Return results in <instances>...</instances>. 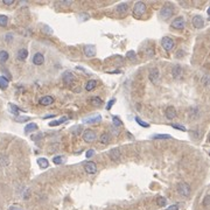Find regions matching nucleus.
Returning <instances> with one entry per match:
<instances>
[{
	"label": "nucleus",
	"instance_id": "obj_1",
	"mask_svg": "<svg viewBox=\"0 0 210 210\" xmlns=\"http://www.w3.org/2000/svg\"><path fill=\"white\" fill-rule=\"evenodd\" d=\"M190 190H191L190 186L187 182H180L178 184V191H179V194L182 195V196H184V197H189Z\"/></svg>",
	"mask_w": 210,
	"mask_h": 210
},
{
	"label": "nucleus",
	"instance_id": "obj_2",
	"mask_svg": "<svg viewBox=\"0 0 210 210\" xmlns=\"http://www.w3.org/2000/svg\"><path fill=\"white\" fill-rule=\"evenodd\" d=\"M161 44H162V47H163V49L166 50V52H172L173 49H174V47H175V43H174V41L171 39V37H163L162 40H161Z\"/></svg>",
	"mask_w": 210,
	"mask_h": 210
},
{
	"label": "nucleus",
	"instance_id": "obj_3",
	"mask_svg": "<svg viewBox=\"0 0 210 210\" xmlns=\"http://www.w3.org/2000/svg\"><path fill=\"white\" fill-rule=\"evenodd\" d=\"M145 12H146V5H145L143 1H139V2H137V4L134 5V7H133V13H134V15L140 16V15H143Z\"/></svg>",
	"mask_w": 210,
	"mask_h": 210
},
{
	"label": "nucleus",
	"instance_id": "obj_4",
	"mask_svg": "<svg viewBox=\"0 0 210 210\" xmlns=\"http://www.w3.org/2000/svg\"><path fill=\"white\" fill-rule=\"evenodd\" d=\"M96 139V132L93 130H85L83 133V140L85 143H92Z\"/></svg>",
	"mask_w": 210,
	"mask_h": 210
},
{
	"label": "nucleus",
	"instance_id": "obj_5",
	"mask_svg": "<svg viewBox=\"0 0 210 210\" xmlns=\"http://www.w3.org/2000/svg\"><path fill=\"white\" fill-rule=\"evenodd\" d=\"M173 12H174L173 7H172V6H169V5H166V6H163V7H162V9H161L160 14H161V16H162L163 19H169V18L172 16Z\"/></svg>",
	"mask_w": 210,
	"mask_h": 210
},
{
	"label": "nucleus",
	"instance_id": "obj_6",
	"mask_svg": "<svg viewBox=\"0 0 210 210\" xmlns=\"http://www.w3.org/2000/svg\"><path fill=\"white\" fill-rule=\"evenodd\" d=\"M83 52H84V55L87 56V57H93L95 55H96V47L93 46V44H87V46H84V48H83Z\"/></svg>",
	"mask_w": 210,
	"mask_h": 210
},
{
	"label": "nucleus",
	"instance_id": "obj_7",
	"mask_svg": "<svg viewBox=\"0 0 210 210\" xmlns=\"http://www.w3.org/2000/svg\"><path fill=\"white\" fill-rule=\"evenodd\" d=\"M191 21H193V26L195 28H197V29H201L204 26V19L201 15H195Z\"/></svg>",
	"mask_w": 210,
	"mask_h": 210
},
{
	"label": "nucleus",
	"instance_id": "obj_8",
	"mask_svg": "<svg viewBox=\"0 0 210 210\" xmlns=\"http://www.w3.org/2000/svg\"><path fill=\"white\" fill-rule=\"evenodd\" d=\"M62 80H63V82H64L67 85H70V84L74 83V81H75V76H74L72 72H70V71H65V72L63 74V76H62Z\"/></svg>",
	"mask_w": 210,
	"mask_h": 210
},
{
	"label": "nucleus",
	"instance_id": "obj_9",
	"mask_svg": "<svg viewBox=\"0 0 210 210\" xmlns=\"http://www.w3.org/2000/svg\"><path fill=\"white\" fill-rule=\"evenodd\" d=\"M172 27L175 28V29H183L184 28V19L182 16H178L176 19L173 20Z\"/></svg>",
	"mask_w": 210,
	"mask_h": 210
},
{
	"label": "nucleus",
	"instance_id": "obj_10",
	"mask_svg": "<svg viewBox=\"0 0 210 210\" xmlns=\"http://www.w3.org/2000/svg\"><path fill=\"white\" fill-rule=\"evenodd\" d=\"M159 76H160V74H159V69H158V68H153V69H151L148 77H150L151 82H152L153 84L158 83V81H159Z\"/></svg>",
	"mask_w": 210,
	"mask_h": 210
},
{
	"label": "nucleus",
	"instance_id": "obj_11",
	"mask_svg": "<svg viewBox=\"0 0 210 210\" xmlns=\"http://www.w3.org/2000/svg\"><path fill=\"white\" fill-rule=\"evenodd\" d=\"M182 74H183V70H182V67L181 65H174L173 69H172V76L175 78V80H179L182 77Z\"/></svg>",
	"mask_w": 210,
	"mask_h": 210
},
{
	"label": "nucleus",
	"instance_id": "obj_12",
	"mask_svg": "<svg viewBox=\"0 0 210 210\" xmlns=\"http://www.w3.org/2000/svg\"><path fill=\"white\" fill-rule=\"evenodd\" d=\"M84 169L89 174H95L97 172V165L95 162H92V161H89V162L84 163Z\"/></svg>",
	"mask_w": 210,
	"mask_h": 210
},
{
	"label": "nucleus",
	"instance_id": "obj_13",
	"mask_svg": "<svg viewBox=\"0 0 210 210\" xmlns=\"http://www.w3.org/2000/svg\"><path fill=\"white\" fill-rule=\"evenodd\" d=\"M165 116H166L167 119H174L176 117V110L173 106H168L166 109V111H165Z\"/></svg>",
	"mask_w": 210,
	"mask_h": 210
},
{
	"label": "nucleus",
	"instance_id": "obj_14",
	"mask_svg": "<svg viewBox=\"0 0 210 210\" xmlns=\"http://www.w3.org/2000/svg\"><path fill=\"white\" fill-rule=\"evenodd\" d=\"M39 103H40L41 105H43V106H48V105H50V104L54 103V98H53L52 96H44V97H42V98L40 99Z\"/></svg>",
	"mask_w": 210,
	"mask_h": 210
},
{
	"label": "nucleus",
	"instance_id": "obj_15",
	"mask_svg": "<svg viewBox=\"0 0 210 210\" xmlns=\"http://www.w3.org/2000/svg\"><path fill=\"white\" fill-rule=\"evenodd\" d=\"M109 156H110V159H111V160H113V161L119 160L120 159L119 148H112V150L110 151V153H109Z\"/></svg>",
	"mask_w": 210,
	"mask_h": 210
},
{
	"label": "nucleus",
	"instance_id": "obj_16",
	"mask_svg": "<svg viewBox=\"0 0 210 210\" xmlns=\"http://www.w3.org/2000/svg\"><path fill=\"white\" fill-rule=\"evenodd\" d=\"M44 62V56L41 54V53H36L33 57V63L36 64V65H41L42 63Z\"/></svg>",
	"mask_w": 210,
	"mask_h": 210
},
{
	"label": "nucleus",
	"instance_id": "obj_17",
	"mask_svg": "<svg viewBox=\"0 0 210 210\" xmlns=\"http://www.w3.org/2000/svg\"><path fill=\"white\" fill-rule=\"evenodd\" d=\"M28 56V50L25 49V48H21L19 52H18V59L20 61H25Z\"/></svg>",
	"mask_w": 210,
	"mask_h": 210
},
{
	"label": "nucleus",
	"instance_id": "obj_18",
	"mask_svg": "<svg viewBox=\"0 0 210 210\" xmlns=\"http://www.w3.org/2000/svg\"><path fill=\"white\" fill-rule=\"evenodd\" d=\"M37 165H39L42 169H44V168H47V167L49 166V162H48V160H47L46 158H39V159H37Z\"/></svg>",
	"mask_w": 210,
	"mask_h": 210
},
{
	"label": "nucleus",
	"instance_id": "obj_19",
	"mask_svg": "<svg viewBox=\"0 0 210 210\" xmlns=\"http://www.w3.org/2000/svg\"><path fill=\"white\" fill-rule=\"evenodd\" d=\"M8 84H9V81H8L6 77L0 76V89H2V90L7 89V88H8Z\"/></svg>",
	"mask_w": 210,
	"mask_h": 210
},
{
	"label": "nucleus",
	"instance_id": "obj_20",
	"mask_svg": "<svg viewBox=\"0 0 210 210\" xmlns=\"http://www.w3.org/2000/svg\"><path fill=\"white\" fill-rule=\"evenodd\" d=\"M96 87H97V81H95V80H90V81L87 83L85 89H87L88 91H92L93 89H96Z\"/></svg>",
	"mask_w": 210,
	"mask_h": 210
},
{
	"label": "nucleus",
	"instance_id": "obj_21",
	"mask_svg": "<svg viewBox=\"0 0 210 210\" xmlns=\"http://www.w3.org/2000/svg\"><path fill=\"white\" fill-rule=\"evenodd\" d=\"M35 130H37V125H36L35 123H29V124L26 125V127H25V132H27V133L33 132V131H35Z\"/></svg>",
	"mask_w": 210,
	"mask_h": 210
},
{
	"label": "nucleus",
	"instance_id": "obj_22",
	"mask_svg": "<svg viewBox=\"0 0 210 210\" xmlns=\"http://www.w3.org/2000/svg\"><path fill=\"white\" fill-rule=\"evenodd\" d=\"M127 9H128V5H127V4H119V5L116 7V11L119 12V13L127 12Z\"/></svg>",
	"mask_w": 210,
	"mask_h": 210
},
{
	"label": "nucleus",
	"instance_id": "obj_23",
	"mask_svg": "<svg viewBox=\"0 0 210 210\" xmlns=\"http://www.w3.org/2000/svg\"><path fill=\"white\" fill-rule=\"evenodd\" d=\"M8 57H9V55H8V53H7L6 50H1V52H0V63L7 62Z\"/></svg>",
	"mask_w": 210,
	"mask_h": 210
},
{
	"label": "nucleus",
	"instance_id": "obj_24",
	"mask_svg": "<svg viewBox=\"0 0 210 210\" xmlns=\"http://www.w3.org/2000/svg\"><path fill=\"white\" fill-rule=\"evenodd\" d=\"M99 140H100V143L102 144H109V141H110V134L109 133H103L102 135H100V138H99Z\"/></svg>",
	"mask_w": 210,
	"mask_h": 210
},
{
	"label": "nucleus",
	"instance_id": "obj_25",
	"mask_svg": "<svg viewBox=\"0 0 210 210\" xmlns=\"http://www.w3.org/2000/svg\"><path fill=\"white\" fill-rule=\"evenodd\" d=\"M166 203H167V200H166V197L159 196V197L156 199V204H158L159 207H165V206H166Z\"/></svg>",
	"mask_w": 210,
	"mask_h": 210
},
{
	"label": "nucleus",
	"instance_id": "obj_26",
	"mask_svg": "<svg viewBox=\"0 0 210 210\" xmlns=\"http://www.w3.org/2000/svg\"><path fill=\"white\" fill-rule=\"evenodd\" d=\"M9 111H11V113H12V115L18 116L20 110H19V108H18L16 105H14V104H9Z\"/></svg>",
	"mask_w": 210,
	"mask_h": 210
},
{
	"label": "nucleus",
	"instance_id": "obj_27",
	"mask_svg": "<svg viewBox=\"0 0 210 210\" xmlns=\"http://www.w3.org/2000/svg\"><path fill=\"white\" fill-rule=\"evenodd\" d=\"M8 24V18L6 15H0V27H5Z\"/></svg>",
	"mask_w": 210,
	"mask_h": 210
},
{
	"label": "nucleus",
	"instance_id": "obj_28",
	"mask_svg": "<svg viewBox=\"0 0 210 210\" xmlns=\"http://www.w3.org/2000/svg\"><path fill=\"white\" fill-rule=\"evenodd\" d=\"M153 139H171L172 137L169 134H154L152 135Z\"/></svg>",
	"mask_w": 210,
	"mask_h": 210
},
{
	"label": "nucleus",
	"instance_id": "obj_29",
	"mask_svg": "<svg viewBox=\"0 0 210 210\" xmlns=\"http://www.w3.org/2000/svg\"><path fill=\"white\" fill-rule=\"evenodd\" d=\"M67 119H68L67 117H62L60 120H55V121H52V123H49V126H57V125L62 124L63 121H65Z\"/></svg>",
	"mask_w": 210,
	"mask_h": 210
},
{
	"label": "nucleus",
	"instance_id": "obj_30",
	"mask_svg": "<svg viewBox=\"0 0 210 210\" xmlns=\"http://www.w3.org/2000/svg\"><path fill=\"white\" fill-rule=\"evenodd\" d=\"M102 120V117L100 116H96V117H92V118H88V119H85L84 121L85 123H98V121H100Z\"/></svg>",
	"mask_w": 210,
	"mask_h": 210
},
{
	"label": "nucleus",
	"instance_id": "obj_31",
	"mask_svg": "<svg viewBox=\"0 0 210 210\" xmlns=\"http://www.w3.org/2000/svg\"><path fill=\"white\" fill-rule=\"evenodd\" d=\"M126 57H127L128 60L134 61L135 59H137V55H135V53H134L133 50H130V52H127V53H126Z\"/></svg>",
	"mask_w": 210,
	"mask_h": 210
},
{
	"label": "nucleus",
	"instance_id": "obj_32",
	"mask_svg": "<svg viewBox=\"0 0 210 210\" xmlns=\"http://www.w3.org/2000/svg\"><path fill=\"white\" fill-rule=\"evenodd\" d=\"M190 117L191 118H199L200 117V111L197 110V109H191V111H190Z\"/></svg>",
	"mask_w": 210,
	"mask_h": 210
},
{
	"label": "nucleus",
	"instance_id": "obj_33",
	"mask_svg": "<svg viewBox=\"0 0 210 210\" xmlns=\"http://www.w3.org/2000/svg\"><path fill=\"white\" fill-rule=\"evenodd\" d=\"M91 103H92L93 105H102V104H103V100H102L100 98H98V97H92V98H91Z\"/></svg>",
	"mask_w": 210,
	"mask_h": 210
},
{
	"label": "nucleus",
	"instance_id": "obj_34",
	"mask_svg": "<svg viewBox=\"0 0 210 210\" xmlns=\"http://www.w3.org/2000/svg\"><path fill=\"white\" fill-rule=\"evenodd\" d=\"M134 119H135V121H137V123H138L140 126H143V127H150V125H148L147 123H145L144 120H141L140 118H139V117H135Z\"/></svg>",
	"mask_w": 210,
	"mask_h": 210
},
{
	"label": "nucleus",
	"instance_id": "obj_35",
	"mask_svg": "<svg viewBox=\"0 0 210 210\" xmlns=\"http://www.w3.org/2000/svg\"><path fill=\"white\" fill-rule=\"evenodd\" d=\"M62 161H63V158H62V156H55V158L53 159V162H54L55 165H60V163H62Z\"/></svg>",
	"mask_w": 210,
	"mask_h": 210
},
{
	"label": "nucleus",
	"instance_id": "obj_36",
	"mask_svg": "<svg viewBox=\"0 0 210 210\" xmlns=\"http://www.w3.org/2000/svg\"><path fill=\"white\" fill-rule=\"evenodd\" d=\"M209 200H210V196L209 195H206V197H204V200H203V207H206V208L209 207Z\"/></svg>",
	"mask_w": 210,
	"mask_h": 210
},
{
	"label": "nucleus",
	"instance_id": "obj_37",
	"mask_svg": "<svg viewBox=\"0 0 210 210\" xmlns=\"http://www.w3.org/2000/svg\"><path fill=\"white\" fill-rule=\"evenodd\" d=\"M30 118L29 117H15V120L18 123H22V121H28Z\"/></svg>",
	"mask_w": 210,
	"mask_h": 210
},
{
	"label": "nucleus",
	"instance_id": "obj_38",
	"mask_svg": "<svg viewBox=\"0 0 210 210\" xmlns=\"http://www.w3.org/2000/svg\"><path fill=\"white\" fill-rule=\"evenodd\" d=\"M112 120H113V124H115L116 126H121V120H120L118 117H113Z\"/></svg>",
	"mask_w": 210,
	"mask_h": 210
},
{
	"label": "nucleus",
	"instance_id": "obj_39",
	"mask_svg": "<svg viewBox=\"0 0 210 210\" xmlns=\"http://www.w3.org/2000/svg\"><path fill=\"white\" fill-rule=\"evenodd\" d=\"M179 204H173V206H171V207H168V208H166L165 210H179Z\"/></svg>",
	"mask_w": 210,
	"mask_h": 210
},
{
	"label": "nucleus",
	"instance_id": "obj_40",
	"mask_svg": "<svg viewBox=\"0 0 210 210\" xmlns=\"http://www.w3.org/2000/svg\"><path fill=\"white\" fill-rule=\"evenodd\" d=\"M172 126H173L174 128H179V130H181V131H184V132L187 131V130H186V127H184V126H181V125H172Z\"/></svg>",
	"mask_w": 210,
	"mask_h": 210
},
{
	"label": "nucleus",
	"instance_id": "obj_41",
	"mask_svg": "<svg viewBox=\"0 0 210 210\" xmlns=\"http://www.w3.org/2000/svg\"><path fill=\"white\" fill-rule=\"evenodd\" d=\"M2 2L5 4V5H13L14 4V0H2Z\"/></svg>",
	"mask_w": 210,
	"mask_h": 210
},
{
	"label": "nucleus",
	"instance_id": "obj_42",
	"mask_svg": "<svg viewBox=\"0 0 210 210\" xmlns=\"http://www.w3.org/2000/svg\"><path fill=\"white\" fill-rule=\"evenodd\" d=\"M113 103H115V99H111V100L109 102V105L106 106V110H110V109L112 108V105H113Z\"/></svg>",
	"mask_w": 210,
	"mask_h": 210
},
{
	"label": "nucleus",
	"instance_id": "obj_43",
	"mask_svg": "<svg viewBox=\"0 0 210 210\" xmlns=\"http://www.w3.org/2000/svg\"><path fill=\"white\" fill-rule=\"evenodd\" d=\"M8 210H22L19 206H12V207H9V209Z\"/></svg>",
	"mask_w": 210,
	"mask_h": 210
},
{
	"label": "nucleus",
	"instance_id": "obj_44",
	"mask_svg": "<svg viewBox=\"0 0 210 210\" xmlns=\"http://www.w3.org/2000/svg\"><path fill=\"white\" fill-rule=\"evenodd\" d=\"M93 155V150H90L87 152V158H91Z\"/></svg>",
	"mask_w": 210,
	"mask_h": 210
}]
</instances>
